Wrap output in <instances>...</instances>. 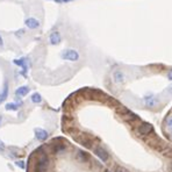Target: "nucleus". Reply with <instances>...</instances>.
I'll return each instance as SVG.
<instances>
[{
  "mask_svg": "<svg viewBox=\"0 0 172 172\" xmlns=\"http://www.w3.org/2000/svg\"><path fill=\"white\" fill-rule=\"evenodd\" d=\"M105 172H111V171H108V170H106V171H105Z\"/></svg>",
  "mask_w": 172,
  "mask_h": 172,
  "instance_id": "obj_29",
  "label": "nucleus"
},
{
  "mask_svg": "<svg viewBox=\"0 0 172 172\" xmlns=\"http://www.w3.org/2000/svg\"><path fill=\"white\" fill-rule=\"evenodd\" d=\"M152 131H153V127L149 123H142L137 128V133L140 135H150Z\"/></svg>",
  "mask_w": 172,
  "mask_h": 172,
  "instance_id": "obj_5",
  "label": "nucleus"
},
{
  "mask_svg": "<svg viewBox=\"0 0 172 172\" xmlns=\"http://www.w3.org/2000/svg\"><path fill=\"white\" fill-rule=\"evenodd\" d=\"M31 101L33 102H35V104H40V102L42 101V97L40 93H34L31 95Z\"/></svg>",
  "mask_w": 172,
  "mask_h": 172,
  "instance_id": "obj_17",
  "label": "nucleus"
},
{
  "mask_svg": "<svg viewBox=\"0 0 172 172\" xmlns=\"http://www.w3.org/2000/svg\"><path fill=\"white\" fill-rule=\"evenodd\" d=\"M1 121H3V117H1V116H0V123H1Z\"/></svg>",
  "mask_w": 172,
  "mask_h": 172,
  "instance_id": "obj_27",
  "label": "nucleus"
},
{
  "mask_svg": "<svg viewBox=\"0 0 172 172\" xmlns=\"http://www.w3.org/2000/svg\"><path fill=\"white\" fill-rule=\"evenodd\" d=\"M14 63L18 64L19 66H22V67H23V75H25V72H26V70H27V66H26V64H25V59H15Z\"/></svg>",
  "mask_w": 172,
  "mask_h": 172,
  "instance_id": "obj_18",
  "label": "nucleus"
},
{
  "mask_svg": "<svg viewBox=\"0 0 172 172\" xmlns=\"http://www.w3.org/2000/svg\"><path fill=\"white\" fill-rule=\"evenodd\" d=\"M29 91H30V89L28 87V86H21V87H19L15 91V94L18 97H25L29 93Z\"/></svg>",
  "mask_w": 172,
  "mask_h": 172,
  "instance_id": "obj_12",
  "label": "nucleus"
},
{
  "mask_svg": "<svg viewBox=\"0 0 172 172\" xmlns=\"http://www.w3.org/2000/svg\"><path fill=\"white\" fill-rule=\"evenodd\" d=\"M62 58L65 61H71V62H76L79 59V54L78 51H76L75 49H66L62 53Z\"/></svg>",
  "mask_w": 172,
  "mask_h": 172,
  "instance_id": "obj_2",
  "label": "nucleus"
},
{
  "mask_svg": "<svg viewBox=\"0 0 172 172\" xmlns=\"http://www.w3.org/2000/svg\"><path fill=\"white\" fill-rule=\"evenodd\" d=\"M15 165H16V166H19V167H21V169H25V164H23L22 161H18V162L15 163Z\"/></svg>",
  "mask_w": 172,
  "mask_h": 172,
  "instance_id": "obj_21",
  "label": "nucleus"
},
{
  "mask_svg": "<svg viewBox=\"0 0 172 172\" xmlns=\"http://www.w3.org/2000/svg\"><path fill=\"white\" fill-rule=\"evenodd\" d=\"M80 143L83 145H85L86 148H92V144H93V141L91 139H89V137H84V139L80 140Z\"/></svg>",
  "mask_w": 172,
  "mask_h": 172,
  "instance_id": "obj_15",
  "label": "nucleus"
},
{
  "mask_svg": "<svg viewBox=\"0 0 172 172\" xmlns=\"http://www.w3.org/2000/svg\"><path fill=\"white\" fill-rule=\"evenodd\" d=\"M49 41H50V44H53V45L59 44L61 41H62L61 34L58 31H53V33L50 34V36H49Z\"/></svg>",
  "mask_w": 172,
  "mask_h": 172,
  "instance_id": "obj_6",
  "label": "nucleus"
},
{
  "mask_svg": "<svg viewBox=\"0 0 172 172\" xmlns=\"http://www.w3.org/2000/svg\"><path fill=\"white\" fill-rule=\"evenodd\" d=\"M94 153L98 156V158H100L102 162H107L108 159H109V153L102 148L101 145H97V147H94Z\"/></svg>",
  "mask_w": 172,
  "mask_h": 172,
  "instance_id": "obj_4",
  "label": "nucleus"
},
{
  "mask_svg": "<svg viewBox=\"0 0 172 172\" xmlns=\"http://www.w3.org/2000/svg\"><path fill=\"white\" fill-rule=\"evenodd\" d=\"M64 1H70V0H64Z\"/></svg>",
  "mask_w": 172,
  "mask_h": 172,
  "instance_id": "obj_30",
  "label": "nucleus"
},
{
  "mask_svg": "<svg viewBox=\"0 0 172 172\" xmlns=\"http://www.w3.org/2000/svg\"><path fill=\"white\" fill-rule=\"evenodd\" d=\"M4 150H5V145H4V143L1 141H0V152H3Z\"/></svg>",
  "mask_w": 172,
  "mask_h": 172,
  "instance_id": "obj_22",
  "label": "nucleus"
},
{
  "mask_svg": "<svg viewBox=\"0 0 172 172\" xmlns=\"http://www.w3.org/2000/svg\"><path fill=\"white\" fill-rule=\"evenodd\" d=\"M6 109L7 111H16V109H18V106H16L15 104H7L6 105Z\"/></svg>",
  "mask_w": 172,
  "mask_h": 172,
  "instance_id": "obj_19",
  "label": "nucleus"
},
{
  "mask_svg": "<svg viewBox=\"0 0 172 172\" xmlns=\"http://www.w3.org/2000/svg\"><path fill=\"white\" fill-rule=\"evenodd\" d=\"M113 80L116 84H121L125 81V73L121 70H115L113 72Z\"/></svg>",
  "mask_w": 172,
  "mask_h": 172,
  "instance_id": "obj_7",
  "label": "nucleus"
},
{
  "mask_svg": "<svg viewBox=\"0 0 172 172\" xmlns=\"http://www.w3.org/2000/svg\"><path fill=\"white\" fill-rule=\"evenodd\" d=\"M49 157L47 155H42V156L37 159L36 165H35V172H45L47 169L49 167Z\"/></svg>",
  "mask_w": 172,
  "mask_h": 172,
  "instance_id": "obj_1",
  "label": "nucleus"
},
{
  "mask_svg": "<svg viewBox=\"0 0 172 172\" xmlns=\"http://www.w3.org/2000/svg\"><path fill=\"white\" fill-rule=\"evenodd\" d=\"M3 45H4V40H3L1 35H0V47H3Z\"/></svg>",
  "mask_w": 172,
  "mask_h": 172,
  "instance_id": "obj_25",
  "label": "nucleus"
},
{
  "mask_svg": "<svg viewBox=\"0 0 172 172\" xmlns=\"http://www.w3.org/2000/svg\"><path fill=\"white\" fill-rule=\"evenodd\" d=\"M7 97H8V84H7V81H5L4 89H3L1 93H0V104H1V102H4Z\"/></svg>",
  "mask_w": 172,
  "mask_h": 172,
  "instance_id": "obj_13",
  "label": "nucleus"
},
{
  "mask_svg": "<svg viewBox=\"0 0 172 172\" xmlns=\"http://www.w3.org/2000/svg\"><path fill=\"white\" fill-rule=\"evenodd\" d=\"M167 78H169L170 80H172V70H170V71L167 72Z\"/></svg>",
  "mask_w": 172,
  "mask_h": 172,
  "instance_id": "obj_23",
  "label": "nucleus"
},
{
  "mask_svg": "<svg viewBox=\"0 0 172 172\" xmlns=\"http://www.w3.org/2000/svg\"><path fill=\"white\" fill-rule=\"evenodd\" d=\"M66 150V144L63 143H58L54 145V153H62Z\"/></svg>",
  "mask_w": 172,
  "mask_h": 172,
  "instance_id": "obj_14",
  "label": "nucleus"
},
{
  "mask_svg": "<svg viewBox=\"0 0 172 172\" xmlns=\"http://www.w3.org/2000/svg\"><path fill=\"white\" fill-rule=\"evenodd\" d=\"M35 136H36V139L40 140V141H45V140L48 139V133H47V130H44V129L36 128V129H35Z\"/></svg>",
  "mask_w": 172,
  "mask_h": 172,
  "instance_id": "obj_8",
  "label": "nucleus"
},
{
  "mask_svg": "<svg viewBox=\"0 0 172 172\" xmlns=\"http://www.w3.org/2000/svg\"><path fill=\"white\" fill-rule=\"evenodd\" d=\"M23 33H25V30L22 29V30H20V31H16V33H15V35H16V36H19V35H22Z\"/></svg>",
  "mask_w": 172,
  "mask_h": 172,
  "instance_id": "obj_24",
  "label": "nucleus"
},
{
  "mask_svg": "<svg viewBox=\"0 0 172 172\" xmlns=\"http://www.w3.org/2000/svg\"><path fill=\"white\" fill-rule=\"evenodd\" d=\"M77 159L80 162V163H87L90 161V157H89V155L87 153H85L83 151H78L77 152Z\"/></svg>",
  "mask_w": 172,
  "mask_h": 172,
  "instance_id": "obj_11",
  "label": "nucleus"
},
{
  "mask_svg": "<svg viewBox=\"0 0 172 172\" xmlns=\"http://www.w3.org/2000/svg\"><path fill=\"white\" fill-rule=\"evenodd\" d=\"M169 93H171L172 94V86H170V87H167V90H166Z\"/></svg>",
  "mask_w": 172,
  "mask_h": 172,
  "instance_id": "obj_26",
  "label": "nucleus"
},
{
  "mask_svg": "<svg viewBox=\"0 0 172 172\" xmlns=\"http://www.w3.org/2000/svg\"><path fill=\"white\" fill-rule=\"evenodd\" d=\"M170 137H171V139H172V131L170 133Z\"/></svg>",
  "mask_w": 172,
  "mask_h": 172,
  "instance_id": "obj_28",
  "label": "nucleus"
},
{
  "mask_svg": "<svg viewBox=\"0 0 172 172\" xmlns=\"http://www.w3.org/2000/svg\"><path fill=\"white\" fill-rule=\"evenodd\" d=\"M165 127H166V129H167L169 133L172 131V115H169L165 119Z\"/></svg>",
  "mask_w": 172,
  "mask_h": 172,
  "instance_id": "obj_16",
  "label": "nucleus"
},
{
  "mask_svg": "<svg viewBox=\"0 0 172 172\" xmlns=\"http://www.w3.org/2000/svg\"><path fill=\"white\" fill-rule=\"evenodd\" d=\"M144 101V105L148 107V108H155V107H157L159 105V99L156 97V95H153L151 93L147 94L143 99Z\"/></svg>",
  "mask_w": 172,
  "mask_h": 172,
  "instance_id": "obj_3",
  "label": "nucleus"
},
{
  "mask_svg": "<svg viewBox=\"0 0 172 172\" xmlns=\"http://www.w3.org/2000/svg\"><path fill=\"white\" fill-rule=\"evenodd\" d=\"M115 172H129L127 169L122 167V166H116L115 167Z\"/></svg>",
  "mask_w": 172,
  "mask_h": 172,
  "instance_id": "obj_20",
  "label": "nucleus"
},
{
  "mask_svg": "<svg viewBox=\"0 0 172 172\" xmlns=\"http://www.w3.org/2000/svg\"><path fill=\"white\" fill-rule=\"evenodd\" d=\"M123 116L126 117V120H128V121H137L139 120V116H137L136 114H134L133 112H130V111H128V109H123Z\"/></svg>",
  "mask_w": 172,
  "mask_h": 172,
  "instance_id": "obj_10",
  "label": "nucleus"
},
{
  "mask_svg": "<svg viewBox=\"0 0 172 172\" xmlns=\"http://www.w3.org/2000/svg\"><path fill=\"white\" fill-rule=\"evenodd\" d=\"M26 26L29 29H37L40 27V22L36 19H34V18H28L26 20Z\"/></svg>",
  "mask_w": 172,
  "mask_h": 172,
  "instance_id": "obj_9",
  "label": "nucleus"
}]
</instances>
